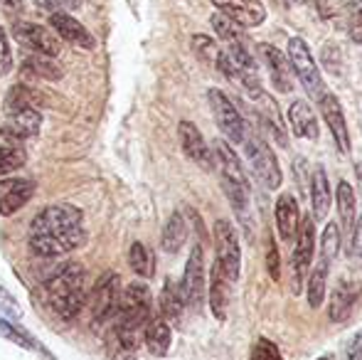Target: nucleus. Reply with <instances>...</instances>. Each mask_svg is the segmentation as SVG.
Segmentation results:
<instances>
[{
  "label": "nucleus",
  "instance_id": "16",
  "mask_svg": "<svg viewBox=\"0 0 362 360\" xmlns=\"http://www.w3.org/2000/svg\"><path fill=\"white\" fill-rule=\"evenodd\" d=\"M177 136H180L182 151H185V156L192 161V163H197L205 170L215 168V158H212L210 146H207V141L202 139L200 129H197L192 121H180V126H177Z\"/></svg>",
  "mask_w": 362,
  "mask_h": 360
},
{
  "label": "nucleus",
  "instance_id": "27",
  "mask_svg": "<svg viewBox=\"0 0 362 360\" xmlns=\"http://www.w3.org/2000/svg\"><path fill=\"white\" fill-rule=\"evenodd\" d=\"M144 341L153 356L163 358L168 351H170V341H173L170 323L163 321V318H151L144 328Z\"/></svg>",
  "mask_w": 362,
  "mask_h": 360
},
{
  "label": "nucleus",
  "instance_id": "14",
  "mask_svg": "<svg viewBox=\"0 0 362 360\" xmlns=\"http://www.w3.org/2000/svg\"><path fill=\"white\" fill-rule=\"evenodd\" d=\"M219 15L229 18L239 28H259L267 20V8L262 0H212Z\"/></svg>",
  "mask_w": 362,
  "mask_h": 360
},
{
  "label": "nucleus",
  "instance_id": "5",
  "mask_svg": "<svg viewBox=\"0 0 362 360\" xmlns=\"http://www.w3.org/2000/svg\"><path fill=\"white\" fill-rule=\"evenodd\" d=\"M153 313V296L146 281H134L121 291L119 311L111 321H119L124 326H131L136 331H144Z\"/></svg>",
  "mask_w": 362,
  "mask_h": 360
},
{
  "label": "nucleus",
  "instance_id": "33",
  "mask_svg": "<svg viewBox=\"0 0 362 360\" xmlns=\"http://www.w3.org/2000/svg\"><path fill=\"white\" fill-rule=\"evenodd\" d=\"M129 265L134 269L136 277L141 279H151L153 269H156V262H153V252L148 250L144 242H134L129 250Z\"/></svg>",
  "mask_w": 362,
  "mask_h": 360
},
{
  "label": "nucleus",
  "instance_id": "28",
  "mask_svg": "<svg viewBox=\"0 0 362 360\" xmlns=\"http://www.w3.org/2000/svg\"><path fill=\"white\" fill-rule=\"evenodd\" d=\"M227 306H229V281L215 262V265H212V272H210V308H212V313H215L217 321H224V318H227Z\"/></svg>",
  "mask_w": 362,
  "mask_h": 360
},
{
  "label": "nucleus",
  "instance_id": "18",
  "mask_svg": "<svg viewBox=\"0 0 362 360\" xmlns=\"http://www.w3.org/2000/svg\"><path fill=\"white\" fill-rule=\"evenodd\" d=\"M42 129V114L37 109H25L18 114H5V121L0 124V136L8 141H25L35 139Z\"/></svg>",
  "mask_w": 362,
  "mask_h": 360
},
{
  "label": "nucleus",
  "instance_id": "24",
  "mask_svg": "<svg viewBox=\"0 0 362 360\" xmlns=\"http://www.w3.org/2000/svg\"><path fill=\"white\" fill-rule=\"evenodd\" d=\"M276 227L284 242H296V235H298V227H300V215H298V202L288 192L276 200Z\"/></svg>",
  "mask_w": 362,
  "mask_h": 360
},
{
  "label": "nucleus",
  "instance_id": "9",
  "mask_svg": "<svg viewBox=\"0 0 362 360\" xmlns=\"http://www.w3.org/2000/svg\"><path fill=\"white\" fill-rule=\"evenodd\" d=\"M207 101H210L212 116H215L219 131L229 139V144H244L247 136V124H244L239 109L232 104L227 94L222 89H210L207 91Z\"/></svg>",
  "mask_w": 362,
  "mask_h": 360
},
{
  "label": "nucleus",
  "instance_id": "11",
  "mask_svg": "<svg viewBox=\"0 0 362 360\" xmlns=\"http://www.w3.org/2000/svg\"><path fill=\"white\" fill-rule=\"evenodd\" d=\"M205 286H207L205 252H202V245L197 242V245H192L190 260H187L185 274H182V281H180V291H182V298H185V306L200 308L202 298H205Z\"/></svg>",
  "mask_w": 362,
  "mask_h": 360
},
{
  "label": "nucleus",
  "instance_id": "2",
  "mask_svg": "<svg viewBox=\"0 0 362 360\" xmlns=\"http://www.w3.org/2000/svg\"><path fill=\"white\" fill-rule=\"evenodd\" d=\"M45 296L54 316L74 321L86 298V269L79 262H64L45 279Z\"/></svg>",
  "mask_w": 362,
  "mask_h": 360
},
{
  "label": "nucleus",
  "instance_id": "6",
  "mask_svg": "<svg viewBox=\"0 0 362 360\" xmlns=\"http://www.w3.org/2000/svg\"><path fill=\"white\" fill-rule=\"evenodd\" d=\"M244 151H247L249 166H252L254 175L262 180V185L267 190H276L281 185V168H279V161L274 156L272 146L257 134L244 136Z\"/></svg>",
  "mask_w": 362,
  "mask_h": 360
},
{
  "label": "nucleus",
  "instance_id": "34",
  "mask_svg": "<svg viewBox=\"0 0 362 360\" xmlns=\"http://www.w3.org/2000/svg\"><path fill=\"white\" fill-rule=\"evenodd\" d=\"M338 212H340V222H343L345 230L355 225V190L348 180H343L338 185Z\"/></svg>",
  "mask_w": 362,
  "mask_h": 360
},
{
  "label": "nucleus",
  "instance_id": "47",
  "mask_svg": "<svg viewBox=\"0 0 362 360\" xmlns=\"http://www.w3.org/2000/svg\"><path fill=\"white\" fill-rule=\"evenodd\" d=\"M0 8L8 10V13H18L23 8V0H0Z\"/></svg>",
  "mask_w": 362,
  "mask_h": 360
},
{
  "label": "nucleus",
  "instance_id": "23",
  "mask_svg": "<svg viewBox=\"0 0 362 360\" xmlns=\"http://www.w3.org/2000/svg\"><path fill=\"white\" fill-rule=\"evenodd\" d=\"M288 124L293 129V134L298 139H308V141H315L320 134L318 129V119H315V111L308 106V101L303 99H296L288 109Z\"/></svg>",
  "mask_w": 362,
  "mask_h": 360
},
{
  "label": "nucleus",
  "instance_id": "20",
  "mask_svg": "<svg viewBox=\"0 0 362 360\" xmlns=\"http://www.w3.org/2000/svg\"><path fill=\"white\" fill-rule=\"evenodd\" d=\"M320 111H323V119L328 121V129H330V134H333L338 151L348 156L350 153V134H348V121H345L343 106H340L338 96L325 91V94L320 96Z\"/></svg>",
  "mask_w": 362,
  "mask_h": 360
},
{
  "label": "nucleus",
  "instance_id": "25",
  "mask_svg": "<svg viewBox=\"0 0 362 360\" xmlns=\"http://www.w3.org/2000/svg\"><path fill=\"white\" fill-rule=\"evenodd\" d=\"M330 182H328V173H325L323 166L313 170L310 175V205H313V217L315 220H325L330 210Z\"/></svg>",
  "mask_w": 362,
  "mask_h": 360
},
{
  "label": "nucleus",
  "instance_id": "19",
  "mask_svg": "<svg viewBox=\"0 0 362 360\" xmlns=\"http://www.w3.org/2000/svg\"><path fill=\"white\" fill-rule=\"evenodd\" d=\"M252 99H254V109H257L259 121H262V126L269 131V136H272L279 146H286L288 144L286 126H284L281 114H279V106H276V101H274V96H269L267 91L259 89L252 94Z\"/></svg>",
  "mask_w": 362,
  "mask_h": 360
},
{
  "label": "nucleus",
  "instance_id": "44",
  "mask_svg": "<svg viewBox=\"0 0 362 360\" xmlns=\"http://www.w3.org/2000/svg\"><path fill=\"white\" fill-rule=\"evenodd\" d=\"M350 255H353V260L362 262V215L355 220L353 225V242H350Z\"/></svg>",
  "mask_w": 362,
  "mask_h": 360
},
{
  "label": "nucleus",
  "instance_id": "46",
  "mask_svg": "<svg viewBox=\"0 0 362 360\" xmlns=\"http://www.w3.org/2000/svg\"><path fill=\"white\" fill-rule=\"evenodd\" d=\"M348 358L350 360H362V333H358V336H355V341L350 343Z\"/></svg>",
  "mask_w": 362,
  "mask_h": 360
},
{
  "label": "nucleus",
  "instance_id": "40",
  "mask_svg": "<svg viewBox=\"0 0 362 360\" xmlns=\"http://www.w3.org/2000/svg\"><path fill=\"white\" fill-rule=\"evenodd\" d=\"M13 72V50L8 42V33L0 25V77H8Z\"/></svg>",
  "mask_w": 362,
  "mask_h": 360
},
{
  "label": "nucleus",
  "instance_id": "15",
  "mask_svg": "<svg viewBox=\"0 0 362 360\" xmlns=\"http://www.w3.org/2000/svg\"><path fill=\"white\" fill-rule=\"evenodd\" d=\"M35 195L33 178H3L0 180V215L10 217L23 210Z\"/></svg>",
  "mask_w": 362,
  "mask_h": 360
},
{
  "label": "nucleus",
  "instance_id": "43",
  "mask_svg": "<svg viewBox=\"0 0 362 360\" xmlns=\"http://www.w3.org/2000/svg\"><path fill=\"white\" fill-rule=\"evenodd\" d=\"M40 5L49 13H74L81 8V0H40Z\"/></svg>",
  "mask_w": 362,
  "mask_h": 360
},
{
  "label": "nucleus",
  "instance_id": "38",
  "mask_svg": "<svg viewBox=\"0 0 362 360\" xmlns=\"http://www.w3.org/2000/svg\"><path fill=\"white\" fill-rule=\"evenodd\" d=\"M192 47H195L197 57H200L202 62L212 64V67H215L217 59H219V54H222L219 45L212 37H207V35H195V37H192Z\"/></svg>",
  "mask_w": 362,
  "mask_h": 360
},
{
  "label": "nucleus",
  "instance_id": "31",
  "mask_svg": "<svg viewBox=\"0 0 362 360\" xmlns=\"http://www.w3.org/2000/svg\"><path fill=\"white\" fill-rule=\"evenodd\" d=\"M3 109H5V114H18V111H25V109H37V94H35L28 84L20 82L8 89L5 101H3Z\"/></svg>",
  "mask_w": 362,
  "mask_h": 360
},
{
  "label": "nucleus",
  "instance_id": "30",
  "mask_svg": "<svg viewBox=\"0 0 362 360\" xmlns=\"http://www.w3.org/2000/svg\"><path fill=\"white\" fill-rule=\"evenodd\" d=\"M23 72L33 79H42V82H54V79H62V67L54 62V57L47 54H33L23 62Z\"/></svg>",
  "mask_w": 362,
  "mask_h": 360
},
{
  "label": "nucleus",
  "instance_id": "17",
  "mask_svg": "<svg viewBox=\"0 0 362 360\" xmlns=\"http://www.w3.org/2000/svg\"><path fill=\"white\" fill-rule=\"evenodd\" d=\"M49 28L54 30L57 40L74 45V47H84V50H94L96 40L72 13H52L49 15Z\"/></svg>",
  "mask_w": 362,
  "mask_h": 360
},
{
  "label": "nucleus",
  "instance_id": "3",
  "mask_svg": "<svg viewBox=\"0 0 362 360\" xmlns=\"http://www.w3.org/2000/svg\"><path fill=\"white\" fill-rule=\"evenodd\" d=\"M212 158H215V166L219 170L224 195L229 197L237 217L249 230V197H252V190H249V180H247V173H244L242 161L237 158L232 146L222 139H217L215 146H212Z\"/></svg>",
  "mask_w": 362,
  "mask_h": 360
},
{
  "label": "nucleus",
  "instance_id": "10",
  "mask_svg": "<svg viewBox=\"0 0 362 360\" xmlns=\"http://www.w3.org/2000/svg\"><path fill=\"white\" fill-rule=\"evenodd\" d=\"M313 250H315L313 220H303L298 227V235H296V250L291 255V294L293 296H298L303 291V279L310 262H313Z\"/></svg>",
  "mask_w": 362,
  "mask_h": 360
},
{
  "label": "nucleus",
  "instance_id": "8",
  "mask_svg": "<svg viewBox=\"0 0 362 360\" xmlns=\"http://www.w3.org/2000/svg\"><path fill=\"white\" fill-rule=\"evenodd\" d=\"M215 250L219 269L224 272L229 284H234L239 279V269H242V250H239L237 230L229 220L215 222Z\"/></svg>",
  "mask_w": 362,
  "mask_h": 360
},
{
  "label": "nucleus",
  "instance_id": "1",
  "mask_svg": "<svg viewBox=\"0 0 362 360\" xmlns=\"http://www.w3.org/2000/svg\"><path fill=\"white\" fill-rule=\"evenodd\" d=\"M30 250L40 257H62L86 242L84 212L72 202H52L30 225Z\"/></svg>",
  "mask_w": 362,
  "mask_h": 360
},
{
  "label": "nucleus",
  "instance_id": "7",
  "mask_svg": "<svg viewBox=\"0 0 362 360\" xmlns=\"http://www.w3.org/2000/svg\"><path fill=\"white\" fill-rule=\"evenodd\" d=\"M288 62L293 74L298 77V82L303 84V89L308 91V96H313L315 101H320V96L325 94L323 79H320L318 64H315L313 54H310L308 45L300 37H291L288 40Z\"/></svg>",
  "mask_w": 362,
  "mask_h": 360
},
{
  "label": "nucleus",
  "instance_id": "12",
  "mask_svg": "<svg viewBox=\"0 0 362 360\" xmlns=\"http://www.w3.org/2000/svg\"><path fill=\"white\" fill-rule=\"evenodd\" d=\"M13 37L15 42H20V47L30 50L33 54H47V57H57L59 54L57 35L45 28V25L20 20V23L13 25Z\"/></svg>",
  "mask_w": 362,
  "mask_h": 360
},
{
  "label": "nucleus",
  "instance_id": "48",
  "mask_svg": "<svg viewBox=\"0 0 362 360\" xmlns=\"http://www.w3.org/2000/svg\"><path fill=\"white\" fill-rule=\"evenodd\" d=\"M318 360H335V356H330V353H328V356H320Z\"/></svg>",
  "mask_w": 362,
  "mask_h": 360
},
{
  "label": "nucleus",
  "instance_id": "26",
  "mask_svg": "<svg viewBox=\"0 0 362 360\" xmlns=\"http://www.w3.org/2000/svg\"><path fill=\"white\" fill-rule=\"evenodd\" d=\"M182 311H185V298H182L180 284H175L173 279H165V284H163V291H160L163 321L177 326V323H180V318H182Z\"/></svg>",
  "mask_w": 362,
  "mask_h": 360
},
{
  "label": "nucleus",
  "instance_id": "35",
  "mask_svg": "<svg viewBox=\"0 0 362 360\" xmlns=\"http://www.w3.org/2000/svg\"><path fill=\"white\" fill-rule=\"evenodd\" d=\"M343 28L353 42L362 45V0H353L343 8Z\"/></svg>",
  "mask_w": 362,
  "mask_h": 360
},
{
  "label": "nucleus",
  "instance_id": "37",
  "mask_svg": "<svg viewBox=\"0 0 362 360\" xmlns=\"http://www.w3.org/2000/svg\"><path fill=\"white\" fill-rule=\"evenodd\" d=\"M338 247H340V227L335 222H328L323 230V237H320V257L333 265L335 255H338Z\"/></svg>",
  "mask_w": 362,
  "mask_h": 360
},
{
  "label": "nucleus",
  "instance_id": "22",
  "mask_svg": "<svg viewBox=\"0 0 362 360\" xmlns=\"http://www.w3.org/2000/svg\"><path fill=\"white\" fill-rule=\"evenodd\" d=\"M360 296V286L355 281H340L338 286L333 289V296L328 301V316L330 321L335 323H343L350 318L353 313V306Z\"/></svg>",
  "mask_w": 362,
  "mask_h": 360
},
{
  "label": "nucleus",
  "instance_id": "13",
  "mask_svg": "<svg viewBox=\"0 0 362 360\" xmlns=\"http://www.w3.org/2000/svg\"><path fill=\"white\" fill-rule=\"evenodd\" d=\"M141 333L131 326H124L119 321H111L104 331V346L111 360H136L141 346Z\"/></svg>",
  "mask_w": 362,
  "mask_h": 360
},
{
  "label": "nucleus",
  "instance_id": "32",
  "mask_svg": "<svg viewBox=\"0 0 362 360\" xmlns=\"http://www.w3.org/2000/svg\"><path fill=\"white\" fill-rule=\"evenodd\" d=\"M328 272H330V262H325L323 257H320V262L313 267V272H310V277H308V303H310V308L323 306Z\"/></svg>",
  "mask_w": 362,
  "mask_h": 360
},
{
  "label": "nucleus",
  "instance_id": "36",
  "mask_svg": "<svg viewBox=\"0 0 362 360\" xmlns=\"http://www.w3.org/2000/svg\"><path fill=\"white\" fill-rule=\"evenodd\" d=\"M25 166V151L15 144L0 146V178Z\"/></svg>",
  "mask_w": 362,
  "mask_h": 360
},
{
  "label": "nucleus",
  "instance_id": "39",
  "mask_svg": "<svg viewBox=\"0 0 362 360\" xmlns=\"http://www.w3.org/2000/svg\"><path fill=\"white\" fill-rule=\"evenodd\" d=\"M0 336L8 338V341H13L15 346H23V348H37V343L33 341V336H30V333L20 331L18 326H13V323L3 321V318H0Z\"/></svg>",
  "mask_w": 362,
  "mask_h": 360
},
{
  "label": "nucleus",
  "instance_id": "41",
  "mask_svg": "<svg viewBox=\"0 0 362 360\" xmlns=\"http://www.w3.org/2000/svg\"><path fill=\"white\" fill-rule=\"evenodd\" d=\"M252 360H284V358H281V353H279V348L274 346L269 338H259L252 351Z\"/></svg>",
  "mask_w": 362,
  "mask_h": 360
},
{
  "label": "nucleus",
  "instance_id": "45",
  "mask_svg": "<svg viewBox=\"0 0 362 360\" xmlns=\"http://www.w3.org/2000/svg\"><path fill=\"white\" fill-rule=\"evenodd\" d=\"M0 308H3L5 316H13V318H20V306L15 303V298L0 286Z\"/></svg>",
  "mask_w": 362,
  "mask_h": 360
},
{
  "label": "nucleus",
  "instance_id": "4",
  "mask_svg": "<svg viewBox=\"0 0 362 360\" xmlns=\"http://www.w3.org/2000/svg\"><path fill=\"white\" fill-rule=\"evenodd\" d=\"M119 303H121V277L116 272L101 274L89 296L91 328H94L96 333H99V328L109 326L111 318L119 311Z\"/></svg>",
  "mask_w": 362,
  "mask_h": 360
},
{
  "label": "nucleus",
  "instance_id": "29",
  "mask_svg": "<svg viewBox=\"0 0 362 360\" xmlns=\"http://www.w3.org/2000/svg\"><path fill=\"white\" fill-rule=\"evenodd\" d=\"M185 240H187L185 217H182L180 212H173V215L168 217L165 227H163V235H160L163 252H168V255H177L180 247L185 245Z\"/></svg>",
  "mask_w": 362,
  "mask_h": 360
},
{
  "label": "nucleus",
  "instance_id": "21",
  "mask_svg": "<svg viewBox=\"0 0 362 360\" xmlns=\"http://www.w3.org/2000/svg\"><path fill=\"white\" fill-rule=\"evenodd\" d=\"M262 57L269 69V79H272L274 89L281 91V94L293 91V69H291L286 54L274 45H262Z\"/></svg>",
  "mask_w": 362,
  "mask_h": 360
},
{
  "label": "nucleus",
  "instance_id": "42",
  "mask_svg": "<svg viewBox=\"0 0 362 360\" xmlns=\"http://www.w3.org/2000/svg\"><path fill=\"white\" fill-rule=\"evenodd\" d=\"M267 269L272 274L274 281L281 279V260H279V250H276L274 237H269V245H267Z\"/></svg>",
  "mask_w": 362,
  "mask_h": 360
}]
</instances>
